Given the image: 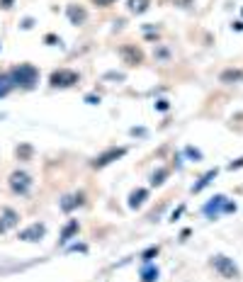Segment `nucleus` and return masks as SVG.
Returning <instances> with one entry per match:
<instances>
[{
  "label": "nucleus",
  "mask_w": 243,
  "mask_h": 282,
  "mask_svg": "<svg viewBox=\"0 0 243 282\" xmlns=\"http://www.w3.org/2000/svg\"><path fill=\"white\" fill-rule=\"evenodd\" d=\"M10 80L20 90H34L39 83V68L32 63H17L10 68Z\"/></svg>",
  "instance_id": "obj_1"
},
{
  "label": "nucleus",
  "mask_w": 243,
  "mask_h": 282,
  "mask_svg": "<svg viewBox=\"0 0 243 282\" xmlns=\"http://www.w3.org/2000/svg\"><path fill=\"white\" fill-rule=\"evenodd\" d=\"M236 212V202H231L226 195H214L204 207H202V214L207 219H219L221 214H233Z\"/></svg>",
  "instance_id": "obj_2"
},
{
  "label": "nucleus",
  "mask_w": 243,
  "mask_h": 282,
  "mask_svg": "<svg viewBox=\"0 0 243 282\" xmlns=\"http://www.w3.org/2000/svg\"><path fill=\"white\" fill-rule=\"evenodd\" d=\"M209 263H211V267H214L224 280H238V277H241L238 265H236L233 258H228V255H221V253H219V255H214Z\"/></svg>",
  "instance_id": "obj_3"
},
{
  "label": "nucleus",
  "mask_w": 243,
  "mask_h": 282,
  "mask_svg": "<svg viewBox=\"0 0 243 282\" xmlns=\"http://www.w3.org/2000/svg\"><path fill=\"white\" fill-rule=\"evenodd\" d=\"M78 80H81V76L76 71H71V68H59V71H54L49 76V85L51 88H73Z\"/></svg>",
  "instance_id": "obj_4"
},
{
  "label": "nucleus",
  "mask_w": 243,
  "mask_h": 282,
  "mask_svg": "<svg viewBox=\"0 0 243 282\" xmlns=\"http://www.w3.org/2000/svg\"><path fill=\"white\" fill-rule=\"evenodd\" d=\"M8 183H10V190L15 195H27L32 190V175L27 171H13Z\"/></svg>",
  "instance_id": "obj_5"
},
{
  "label": "nucleus",
  "mask_w": 243,
  "mask_h": 282,
  "mask_svg": "<svg viewBox=\"0 0 243 282\" xmlns=\"http://www.w3.org/2000/svg\"><path fill=\"white\" fill-rule=\"evenodd\" d=\"M127 156V146H114V149H107V151H102L100 156H95L93 161H90V166L93 168H107L110 163H114L117 158H124Z\"/></svg>",
  "instance_id": "obj_6"
},
{
  "label": "nucleus",
  "mask_w": 243,
  "mask_h": 282,
  "mask_svg": "<svg viewBox=\"0 0 243 282\" xmlns=\"http://www.w3.org/2000/svg\"><path fill=\"white\" fill-rule=\"evenodd\" d=\"M44 236H47V224H42V221H34V224L20 229V234H17V238L25 243H39Z\"/></svg>",
  "instance_id": "obj_7"
},
{
  "label": "nucleus",
  "mask_w": 243,
  "mask_h": 282,
  "mask_svg": "<svg viewBox=\"0 0 243 282\" xmlns=\"http://www.w3.org/2000/svg\"><path fill=\"white\" fill-rule=\"evenodd\" d=\"M83 204H85V195H83V192H71V195H64V197L59 200V207H61V212H66V214L76 212V209L83 207Z\"/></svg>",
  "instance_id": "obj_8"
},
{
  "label": "nucleus",
  "mask_w": 243,
  "mask_h": 282,
  "mask_svg": "<svg viewBox=\"0 0 243 282\" xmlns=\"http://www.w3.org/2000/svg\"><path fill=\"white\" fill-rule=\"evenodd\" d=\"M78 231H81V224H78V219H68V221L64 224L61 234H59V246H68L73 238H78Z\"/></svg>",
  "instance_id": "obj_9"
},
{
  "label": "nucleus",
  "mask_w": 243,
  "mask_h": 282,
  "mask_svg": "<svg viewBox=\"0 0 243 282\" xmlns=\"http://www.w3.org/2000/svg\"><path fill=\"white\" fill-rule=\"evenodd\" d=\"M17 224H20V214H17L13 207H3V209H0V234L10 231V229L17 226Z\"/></svg>",
  "instance_id": "obj_10"
},
{
  "label": "nucleus",
  "mask_w": 243,
  "mask_h": 282,
  "mask_svg": "<svg viewBox=\"0 0 243 282\" xmlns=\"http://www.w3.org/2000/svg\"><path fill=\"white\" fill-rule=\"evenodd\" d=\"M119 56H122L124 63H129V66H136V63H141V59H144L141 49H136L134 44H122V47H119Z\"/></svg>",
  "instance_id": "obj_11"
},
{
  "label": "nucleus",
  "mask_w": 243,
  "mask_h": 282,
  "mask_svg": "<svg viewBox=\"0 0 243 282\" xmlns=\"http://www.w3.org/2000/svg\"><path fill=\"white\" fill-rule=\"evenodd\" d=\"M66 15H68V22L76 25V27L85 25V20H88V13H85V8H81V5H68V8H66Z\"/></svg>",
  "instance_id": "obj_12"
},
{
  "label": "nucleus",
  "mask_w": 243,
  "mask_h": 282,
  "mask_svg": "<svg viewBox=\"0 0 243 282\" xmlns=\"http://www.w3.org/2000/svg\"><path fill=\"white\" fill-rule=\"evenodd\" d=\"M148 200V190L146 188H136V190H131L129 192V209H139V207H144V202Z\"/></svg>",
  "instance_id": "obj_13"
},
{
  "label": "nucleus",
  "mask_w": 243,
  "mask_h": 282,
  "mask_svg": "<svg viewBox=\"0 0 243 282\" xmlns=\"http://www.w3.org/2000/svg\"><path fill=\"white\" fill-rule=\"evenodd\" d=\"M158 277H161L158 265H153V263H144V267H141V272H139V280H141V282H158Z\"/></svg>",
  "instance_id": "obj_14"
},
{
  "label": "nucleus",
  "mask_w": 243,
  "mask_h": 282,
  "mask_svg": "<svg viewBox=\"0 0 243 282\" xmlns=\"http://www.w3.org/2000/svg\"><path fill=\"white\" fill-rule=\"evenodd\" d=\"M216 175H219V168H211V171H207V173H204V175H202V178H199L194 185H192V195H197V192H202L204 188H209V185H211V180H214Z\"/></svg>",
  "instance_id": "obj_15"
},
{
  "label": "nucleus",
  "mask_w": 243,
  "mask_h": 282,
  "mask_svg": "<svg viewBox=\"0 0 243 282\" xmlns=\"http://www.w3.org/2000/svg\"><path fill=\"white\" fill-rule=\"evenodd\" d=\"M219 80H221V83H226V85L243 83V68H226V71H221Z\"/></svg>",
  "instance_id": "obj_16"
},
{
  "label": "nucleus",
  "mask_w": 243,
  "mask_h": 282,
  "mask_svg": "<svg viewBox=\"0 0 243 282\" xmlns=\"http://www.w3.org/2000/svg\"><path fill=\"white\" fill-rule=\"evenodd\" d=\"M168 175H170L168 168H158V171H153V175H151V185H153V188H161V185L168 180Z\"/></svg>",
  "instance_id": "obj_17"
},
{
  "label": "nucleus",
  "mask_w": 243,
  "mask_h": 282,
  "mask_svg": "<svg viewBox=\"0 0 243 282\" xmlns=\"http://www.w3.org/2000/svg\"><path fill=\"white\" fill-rule=\"evenodd\" d=\"M13 88H15V85H13V80H10V73H0V97L10 95Z\"/></svg>",
  "instance_id": "obj_18"
},
{
  "label": "nucleus",
  "mask_w": 243,
  "mask_h": 282,
  "mask_svg": "<svg viewBox=\"0 0 243 282\" xmlns=\"http://www.w3.org/2000/svg\"><path fill=\"white\" fill-rule=\"evenodd\" d=\"M129 13H134V15H141V13H146L148 10V0H129Z\"/></svg>",
  "instance_id": "obj_19"
},
{
  "label": "nucleus",
  "mask_w": 243,
  "mask_h": 282,
  "mask_svg": "<svg viewBox=\"0 0 243 282\" xmlns=\"http://www.w3.org/2000/svg\"><path fill=\"white\" fill-rule=\"evenodd\" d=\"M158 253H161L158 246H148V248L141 253V263H153V258H158Z\"/></svg>",
  "instance_id": "obj_20"
},
{
  "label": "nucleus",
  "mask_w": 243,
  "mask_h": 282,
  "mask_svg": "<svg viewBox=\"0 0 243 282\" xmlns=\"http://www.w3.org/2000/svg\"><path fill=\"white\" fill-rule=\"evenodd\" d=\"M182 154H185L187 158H192L194 163H199V161L204 158V156H202V151H199V149H194V146H185V151H182Z\"/></svg>",
  "instance_id": "obj_21"
},
{
  "label": "nucleus",
  "mask_w": 243,
  "mask_h": 282,
  "mask_svg": "<svg viewBox=\"0 0 243 282\" xmlns=\"http://www.w3.org/2000/svg\"><path fill=\"white\" fill-rule=\"evenodd\" d=\"M32 151H34V149H32L30 144H25V146H17V158H20V161H27V158L32 156Z\"/></svg>",
  "instance_id": "obj_22"
},
{
  "label": "nucleus",
  "mask_w": 243,
  "mask_h": 282,
  "mask_svg": "<svg viewBox=\"0 0 243 282\" xmlns=\"http://www.w3.org/2000/svg\"><path fill=\"white\" fill-rule=\"evenodd\" d=\"M156 59H158V61H168V59H170V51H168L165 47H158V49H156Z\"/></svg>",
  "instance_id": "obj_23"
},
{
  "label": "nucleus",
  "mask_w": 243,
  "mask_h": 282,
  "mask_svg": "<svg viewBox=\"0 0 243 282\" xmlns=\"http://www.w3.org/2000/svg\"><path fill=\"white\" fill-rule=\"evenodd\" d=\"M68 253H88V246L85 243H73V246H68Z\"/></svg>",
  "instance_id": "obj_24"
},
{
  "label": "nucleus",
  "mask_w": 243,
  "mask_h": 282,
  "mask_svg": "<svg viewBox=\"0 0 243 282\" xmlns=\"http://www.w3.org/2000/svg\"><path fill=\"white\" fill-rule=\"evenodd\" d=\"M44 44H49V47H56V44H61V39H59L56 34H47V37H44Z\"/></svg>",
  "instance_id": "obj_25"
},
{
  "label": "nucleus",
  "mask_w": 243,
  "mask_h": 282,
  "mask_svg": "<svg viewBox=\"0 0 243 282\" xmlns=\"http://www.w3.org/2000/svg\"><path fill=\"white\" fill-rule=\"evenodd\" d=\"M129 134H131V136H146L148 131H146L144 126H131V129H129Z\"/></svg>",
  "instance_id": "obj_26"
},
{
  "label": "nucleus",
  "mask_w": 243,
  "mask_h": 282,
  "mask_svg": "<svg viewBox=\"0 0 243 282\" xmlns=\"http://www.w3.org/2000/svg\"><path fill=\"white\" fill-rule=\"evenodd\" d=\"M168 107H170V102H168V100H163V97H161V100H156V110H161V112H165Z\"/></svg>",
  "instance_id": "obj_27"
},
{
  "label": "nucleus",
  "mask_w": 243,
  "mask_h": 282,
  "mask_svg": "<svg viewBox=\"0 0 243 282\" xmlns=\"http://www.w3.org/2000/svg\"><path fill=\"white\" fill-rule=\"evenodd\" d=\"M238 168H243V156H241V158H236V161H231V163H228V171H238Z\"/></svg>",
  "instance_id": "obj_28"
},
{
  "label": "nucleus",
  "mask_w": 243,
  "mask_h": 282,
  "mask_svg": "<svg viewBox=\"0 0 243 282\" xmlns=\"http://www.w3.org/2000/svg\"><path fill=\"white\" fill-rule=\"evenodd\" d=\"M105 80H124V73H105Z\"/></svg>",
  "instance_id": "obj_29"
},
{
  "label": "nucleus",
  "mask_w": 243,
  "mask_h": 282,
  "mask_svg": "<svg viewBox=\"0 0 243 282\" xmlns=\"http://www.w3.org/2000/svg\"><path fill=\"white\" fill-rule=\"evenodd\" d=\"M182 212H185V207H182V204H180V207H178V209H175V212H173V214H170V221H178V219H180V217H182Z\"/></svg>",
  "instance_id": "obj_30"
},
{
  "label": "nucleus",
  "mask_w": 243,
  "mask_h": 282,
  "mask_svg": "<svg viewBox=\"0 0 243 282\" xmlns=\"http://www.w3.org/2000/svg\"><path fill=\"white\" fill-rule=\"evenodd\" d=\"M85 102L88 105H97L100 102V95H85Z\"/></svg>",
  "instance_id": "obj_31"
},
{
  "label": "nucleus",
  "mask_w": 243,
  "mask_h": 282,
  "mask_svg": "<svg viewBox=\"0 0 243 282\" xmlns=\"http://www.w3.org/2000/svg\"><path fill=\"white\" fill-rule=\"evenodd\" d=\"M13 3H15V0H0V8H5V10H10V8H13Z\"/></svg>",
  "instance_id": "obj_32"
},
{
  "label": "nucleus",
  "mask_w": 243,
  "mask_h": 282,
  "mask_svg": "<svg viewBox=\"0 0 243 282\" xmlns=\"http://www.w3.org/2000/svg\"><path fill=\"white\" fill-rule=\"evenodd\" d=\"M93 3H97L100 8H107V5H112V3H114V0H93Z\"/></svg>",
  "instance_id": "obj_33"
},
{
  "label": "nucleus",
  "mask_w": 243,
  "mask_h": 282,
  "mask_svg": "<svg viewBox=\"0 0 243 282\" xmlns=\"http://www.w3.org/2000/svg\"><path fill=\"white\" fill-rule=\"evenodd\" d=\"M32 25H34V20H32V17H25V20H22V27H25V30H30Z\"/></svg>",
  "instance_id": "obj_34"
},
{
  "label": "nucleus",
  "mask_w": 243,
  "mask_h": 282,
  "mask_svg": "<svg viewBox=\"0 0 243 282\" xmlns=\"http://www.w3.org/2000/svg\"><path fill=\"white\" fill-rule=\"evenodd\" d=\"M231 27H233V30H236V32H243V22H233V25H231Z\"/></svg>",
  "instance_id": "obj_35"
}]
</instances>
